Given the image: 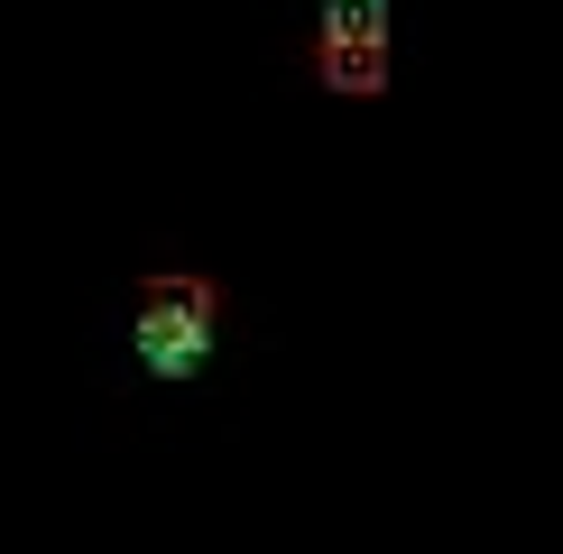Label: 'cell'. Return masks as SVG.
Returning a JSON list of instances; mask_svg holds the SVG:
<instances>
[{"label": "cell", "instance_id": "obj_1", "mask_svg": "<svg viewBox=\"0 0 563 554\" xmlns=\"http://www.w3.org/2000/svg\"><path fill=\"white\" fill-rule=\"evenodd\" d=\"M222 352V277L203 268H148L130 306V361L167 388H195Z\"/></svg>", "mask_w": 563, "mask_h": 554}, {"label": "cell", "instance_id": "obj_2", "mask_svg": "<svg viewBox=\"0 0 563 554\" xmlns=\"http://www.w3.org/2000/svg\"><path fill=\"white\" fill-rule=\"evenodd\" d=\"M305 65L342 102H388V0H323Z\"/></svg>", "mask_w": 563, "mask_h": 554}]
</instances>
